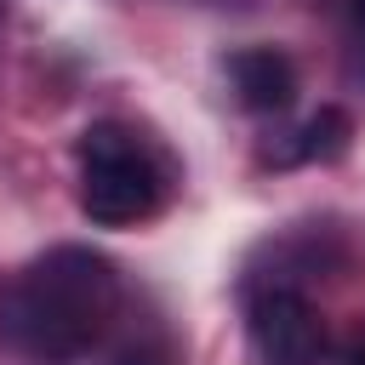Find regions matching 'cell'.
Instances as JSON below:
<instances>
[{
	"instance_id": "obj_1",
	"label": "cell",
	"mask_w": 365,
	"mask_h": 365,
	"mask_svg": "<svg viewBox=\"0 0 365 365\" xmlns=\"http://www.w3.org/2000/svg\"><path fill=\"white\" fill-rule=\"evenodd\" d=\"M114 302V262L86 245H57L0 279V342L34 365H68L91 354Z\"/></svg>"
},
{
	"instance_id": "obj_2",
	"label": "cell",
	"mask_w": 365,
	"mask_h": 365,
	"mask_svg": "<svg viewBox=\"0 0 365 365\" xmlns=\"http://www.w3.org/2000/svg\"><path fill=\"white\" fill-rule=\"evenodd\" d=\"M74 160H80V211L97 228H131L160 211L165 165L137 125H120V120L86 125L74 143Z\"/></svg>"
},
{
	"instance_id": "obj_3",
	"label": "cell",
	"mask_w": 365,
	"mask_h": 365,
	"mask_svg": "<svg viewBox=\"0 0 365 365\" xmlns=\"http://www.w3.org/2000/svg\"><path fill=\"white\" fill-rule=\"evenodd\" d=\"M245 331H251V348H257L262 365H314L319 348H325V319L291 285L257 291L251 314H245Z\"/></svg>"
},
{
	"instance_id": "obj_4",
	"label": "cell",
	"mask_w": 365,
	"mask_h": 365,
	"mask_svg": "<svg viewBox=\"0 0 365 365\" xmlns=\"http://www.w3.org/2000/svg\"><path fill=\"white\" fill-rule=\"evenodd\" d=\"M228 86H234L240 108H251V114H279V108H291V97H297V68H291V57H285L279 46H240V51L228 57Z\"/></svg>"
},
{
	"instance_id": "obj_5",
	"label": "cell",
	"mask_w": 365,
	"mask_h": 365,
	"mask_svg": "<svg viewBox=\"0 0 365 365\" xmlns=\"http://www.w3.org/2000/svg\"><path fill=\"white\" fill-rule=\"evenodd\" d=\"M348 137H354V120L342 108H319V114L302 120V131L291 137V148L279 160H336L348 148Z\"/></svg>"
},
{
	"instance_id": "obj_6",
	"label": "cell",
	"mask_w": 365,
	"mask_h": 365,
	"mask_svg": "<svg viewBox=\"0 0 365 365\" xmlns=\"http://www.w3.org/2000/svg\"><path fill=\"white\" fill-rule=\"evenodd\" d=\"M354 29L365 34V0H354Z\"/></svg>"
},
{
	"instance_id": "obj_7",
	"label": "cell",
	"mask_w": 365,
	"mask_h": 365,
	"mask_svg": "<svg viewBox=\"0 0 365 365\" xmlns=\"http://www.w3.org/2000/svg\"><path fill=\"white\" fill-rule=\"evenodd\" d=\"M348 365H365V348H359V354H354V359H348Z\"/></svg>"
}]
</instances>
